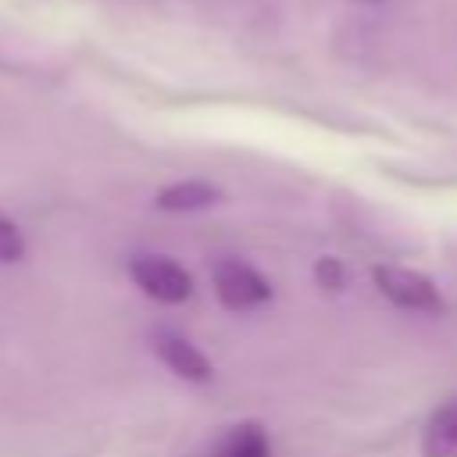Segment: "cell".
<instances>
[{"label":"cell","mask_w":457,"mask_h":457,"mask_svg":"<svg viewBox=\"0 0 457 457\" xmlns=\"http://www.w3.org/2000/svg\"><path fill=\"white\" fill-rule=\"evenodd\" d=\"M214 293L228 311H257L271 300L268 278L236 257H225L214 264Z\"/></svg>","instance_id":"3957f363"},{"label":"cell","mask_w":457,"mask_h":457,"mask_svg":"<svg viewBox=\"0 0 457 457\" xmlns=\"http://www.w3.org/2000/svg\"><path fill=\"white\" fill-rule=\"evenodd\" d=\"M375 286H378V293H382L389 303H396V307H403V311L439 314V311L446 307L443 296H439V289H436V282L425 278V275H418V271H411V268L378 264V268H375Z\"/></svg>","instance_id":"7a4b0ae2"},{"label":"cell","mask_w":457,"mask_h":457,"mask_svg":"<svg viewBox=\"0 0 457 457\" xmlns=\"http://www.w3.org/2000/svg\"><path fill=\"white\" fill-rule=\"evenodd\" d=\"M154 353L179 375V378H189V382H207L214 375L211 361L182 336V332H171V328H157L154 332Z\"/></svg>","instance_id":"277c9868"},{"label":"cell","mask_w":457,"mask_h":457,"mask_svg":"<svg viewBox=\"0 0 457 457\" xmlns=\"http://www.w3.org/2000/svg\"><path fill=\"white\" fill-rule=\"evenodd\" d=\"M314 275H318V282H321L328 293H339L343 282H346V271H343V264H339L336 257H321L318 268H314Z\"/></svg>","instance_id":"9c48e42d"},{"label":"cell","mask_w":457,"mask_h":457,"mask_svg":"<svg viewBox=\"0 0 457 457\" xmlns=\"http://www.w3.org/2000/svg\"><path fill=\"white\" fill-rule=\"evenodd\" d=\"M211 457H271V443L261 425H236L221 436Z\"/></svg>","instance_id":"52a82bcc"},{"label":"cell","mask_w":457,"mask_h":457,"mask_svg":"<svg viewBox=\"0 0 457 457\" xmlns=\"http://www.w3.org/2000/svg\"><path fill=\"white\" fill-rule=\"evenodd\" d=\"M221 200V189L211 186V182H200V179H186V182H171L157 193V207L161 211H200V207H211Z\"/></svg>","instance_id":"8992f818"},{"label":"cell","mask_w":457,"mask_h":457,"mask_svg":"<svg viewBox=\"0 0 457 457\" xmlns=\"http://www.w3.org/2000/svg\"><path fill=\"white\" fill-rule=\"evenodd\" d=\"M21 257H25V236H21L18 221L0 214V264H14Z\"/></svg>","instance_id":"ba28073f"},{"label":"cell","mask_w":457,"mask_h":457,"mask_svg":"<svg viewBox=\"0 0 457 457\" xmlns=\"http://www.w3.org/2000/svg\"><path fill=\"white\" fill-rule=\"evenodd\" d=\"M129 275H132V282H136L146 296H154V300H161V303H182V300L193 296V278H189V271H186L179 261H171V257L139 253V257L129 261Z\"/></svg>","instance_id":"6da1fadb"},{"label":"cell","mask_w":457,"mask_h":457,"mask_svg":"<svg viewBox=\"0 0 457 457\" xmlns=\"http://www.w3.org/2000/svg\"><path fill=\"white\" fill-rule=\"evenodd\" d=\"M421 450H425V457H457V396L446 400L425 421Z\"/></svg>","instance_id":"5b68a950"}]
</instances>
